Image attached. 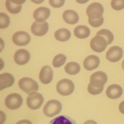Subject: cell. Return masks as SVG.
Listing matches in <instances>:
<instances>
[{
	"mask_svg": "<svg viewBox=\"0 0 124 124\" xmlns=\"http://www.w3.org/2000/svg\"><path fill=\"white\" fill-rule=\"evenodd\" d=\"M44 102V98L40 93L34 92L29 94L26 100L27 105L31 110L39 108Z\"/></svg>",
	"mask_w": 124,
	"mask_h": 124,
	"instance_id": "cell-5",
	"label": "cell"
},
{
	"mask_svg": "<svg viewBox=\"0 0 124 124\" xmlns=\"http://www.w3.org/2000/svg\"><path fill=\"white\" fill-rule=\"evenodd\" d=\"M49 124H76V123L69 116H59L52 120Z\"/></svg>",
	"mask_w": 124,
	"mask_h": 124,
	"instance_id": "cell-22",
	"label": "cell"
},
{
	"mask_svg": "<svg viewBox=\"0 0 124 124\" xmlns=\"http://www.w3.org/2000/svg\"><path fill=\"white\" fill-rule=\"evenodd\" d=\"M30 54L25 49H19L14 54V61L17 64L20 65H24L29 61Z\"/></svg>",
	"mask_w": 124,
	"mask_h": 124,
	"instance_id": "cell-14",
	"label": "cell"
},
{
	"mask_svg": "<svg viewBox=\"0 0 124 124\" xmlns=\"http://www.w3.org/2000/svg\"><path fill=\"white\" fill-rule=\"evenodd\" d=\"M18 86L21 90L26 93L27 94L36 92L39 88L37 82L33 79L27 77L21 79L18 82Z\"/></svg>",
	"mask_w": 124,
	"mask_h": 124,
	"instance_id": "cell-2",
	"label": "cell"
},
{
	"mask_svg": "<svg viewBox=\"0 0 124 124\" xmlns=\"http://www.w3.org/2000/svg\"><path fill=\"white\" fill-rule=\"evenodd\" d=\"M71 37V33L70 30L67 29L62 28L58 29L54 33V38L56 39L61 42H65Z\"/></svg>",
	"mask_w": 124,
	"mask_h": 124,
	"instance_id": "cell-20",
	"label": "cell"
},
{
	"mask_svg": "<svg viewBox=\"0 0 124 124\" xmlns=\"http://www.w3.org/2000/svg\"><path fill=\"white\" fill-rule=\"evenodd\" d=\"M16 124H32V123L29 120H21L16 122Z\"/></svg>",
	"mask_w": 124,
	"mask_h": 124,
	"instance_id": "cell-34",
	"label": "cell"
},
{
	"mask_svg": "<svg viewBox=\"0 0 124 124\" xmlns=\"http://www.w3.org/2000/svg\"><path fill=\"white\" fill-rule=\"evenodd\" d=\"M88 1H89V0H76V1L78 3L82 4L86 3V2H88Z\"/></svg>",
	"mask_w": 124,
	"mask_h": 124,
	"instance_id": "cell-36",
	"label": "cell"
},
{
	"mask_svg": "<svg viewBox=\"0 0 124 124\" xmlns=\"http://www.w3.org/2000/svg\"><path fill=\"white\" fill-rule=\"evenodd\" d=\"M83 124H98L96 122L93 120H88V121H85Z\"/></svg>",
	"mask_w": 124,
	"mask_h": 124,
	"instance_id": "cell-35",
	"label": "cell"
},
{
	"mask_svg": "<svg viewBox=\"0 0 124 124\" xmlns=\"http://www.w3.org/2000/svg\"><path fill=\"white\" fill-rule=\"evenodd\" d=\"M100 64L99 57L96 55H90L84 59L83 62L84 67L88 71H92L97 69Z\"/></svg>",
	"mask_w": 124,
	"mask_h": 124,
	"instance_id": "cell-15",
	"label": "cell"
},
{
	"mask_svg": "<svg viewBox=\"0 0 124 124\" xmlns=\"http://www.w3.org/2000/svg\"><path fill=\"white\" fill-rule=\"evenodd\" d=\"M48 30V24L47 22L39 23L34 21L31 26V33L37 36H42L46 35Z\"/></svg>",
	"mask_w": 124,
	"mask_h": 124,
	"instance_id": "cell-11",
	"label": "cell"
},
{
	"mask_svg": "<svg viewBox=\"0 0 124 124\" xmlns=\"http://www.w3.org/2000/svg\"><path fill=\"white\" fill-rule=\"evenodd\" d=\"M0 124H2L5 121H6V115L4 114L2 111H0Z\"/></svg>",
	"mask_w": 124,
	"mask_h": 124,
	"instance_id": "cell-31",
	"label": "cell"
},
{
	"mask_svg": "<svg viewBox=\"0 0 124 124\" xmlns=\"http://www.w3.org/2000/svg\"><path fill=\"white\" fill-rule=\"evenodd\" d=\"M104 88H98L92 85L90 83H89L88 85V92L90 94L92 95H97L102 93Z\"/></svg>",
	"mask_w": 124,
	"mask_h": 124,
	"instance_id": "cell-28",
	"label": "cell"
},
{
	"mask_svg": "<svg viewBox=\"0 0 124 124\" xmlns=\"http://www.w3.org/2000/svg\"><path fill=\"white\" fill-rule=\"evenodd\" d=\"M23 99L20 94L18 93H12L6 97L5 105L10 110H16L23 104Z\"/></svg>",
	"mask_w": 124,
	"mask_h": 124,
	"instance_id": "cell-6",
	"label": "cell"
},
{
	"mask_svg": "<svg viewBox=\"0 0 124 124\" xmlns=\"http://www.w3.org/2000/svg\"><path fill=\"white\" fill-rule=\"evenodd\" d=\"M107 45V40L100 35H96L90 41L91 48L97 53H101L104 52Z\"/></svg>",
	"mask_w": 124,
	"mask_h": 124,
	"instance_id": "cell-8",
	"label": "cell"
},
{
	"mask_svg": "<svg viewBox=\"0 0 124 124\" xmlns=\"http://www.w3.org/2000/svg\"><path fill=\"white\" fill-rule=\"evenodd\" d=\"M10 24V18L4 13H0V29H6Z\"/></svg>",
	"mask_w": 124,
	"mask_h": 124,
	"instance_id": "cell-26",
	"label": "cell"
},
{
	"mask_svg": "<svg viewBox=\"0 0 124 124\" xmlns=\"http://www.w3.org/2000/svg\"><path fill=\"white\" fill-rule=\"evenodd\" d=\"M13 43L18 46H24L30 42V36L28 33L19 31L15 33L12 36Z\"/></svg>",
	"mask_w": 124,
	"mask_h": 124,
	"instance_id": "cell-10",
	"label": "cell"
},
{
	"mask_svg": "<svg viewBox=\"0 0 124 124\" xmlns=\"http://www.w3.org/2000/svg\"><path fill=\"white\" fill-rule=\"evenodd\" d=\"M15 81L13 75L8 73H4L0 75V90L10 87Z\"/></svg>",
	"mask_w": 124,
	"mask_h": 124,
	"instance_id": "cell-18",
	"label": "cell"
},
{
	"mask_svg": "<svg viewBox=\"0 0 124 124\" xmlns=\"http://www.w3.org/2000/svg\"><path fill=\"white\" fill-rule=\"evenodd\" d=\"M88 21L91 26L93 27H100L101 25H102L104 19V18L102 16L101 18L96 19H92L90 18H88Z\"/></svg>",
	"mask_w": 124,
	"mask_h": 124,
	"instance_id": "cell-29",
	"label": "cell"
},
{
	"mask_svg": "<svg viewBox=\"0 0 124 124\" xmlns=\"http://www.w3.org/2000/svg\"><path fill=\"white\" fill-rule=\"evenodd\" d=\"M123 90L119 85L112 84L108 87L106 90V95L108 98L116 99L122 96Z\"/></svg>",
	"mask_w": 124,
	"mask_h": 124,
	"instance_id": "cell-16",
	"label": "cell"
},
{
	"mask_svg": "<svg viewBox=\"0 0 124 124\" xmlns=\"http://www.w3.org/2000/svg\"><path fill=\"white\" fill-rule=\"evenodd\" d=\"M53 73L52 69L48 65L42 67L39 73V80L44 84H48L50 83L53 79Z\"/></svg>",
	"mask_w": 124,
	"mask_h": 124,
	"instance_id": "cell-12",
	"label": "cell"
},
{
	"mask_svg": "<svg viewBox=\"0 0 124 124\" xmlns=\"http://www.w3.org/2000/svg\"><path fill=\"white\" fill-rule=\"evenodd\" d=\"M104 11V7L99 2H93L87 7L86 13L88 18L96 19L102 16Z\"/></svg>",
	"mask_w": 124,
	"mask_h": 124,
	"instance_id": "cell-4",
	"label": "cell"
},
{
	"mask_svg": "<svg viewBox=\"0 0 124 124\" xmlns=\"http://www.w3.org/2000/svg\"><path fill=\"white\" fill-rule=\"evenodd\" d=\"M123 56V50L119 46H113L109 48L106 53V59L111 62H116L121 60Z\"/></svg>",
	"mask_w": 124,
	"mask_h": 124,
	"instance_id": "cell-9",
	"label": "cell"
},
{
	"mask_svg": "<svg viewBox=\"0 0 124 124\" xmlns=\"http://www.w3.org/2000/svg\"><path fill=\"white\" fill-rule=\"evenodd\" d=\"M44 0H31V2H33L35 4H41L44 2Z\"/></svg>",
	"mask_w": 124,
	"mask_h": 124,
	"instance_id": "cell-37",
	"label": "cell"
},
{
	"mask_svg": "<svg viewBox=\"0 0 124 124\" xmlns=\"http://www.w3.org/2000/svg\"><path fill=\"white\" fill-rule=\"evenodd\" d=\"M65 71L70 75H75L81 70L79 64L76 62H70L65 65L64 67Z\"/></svg>",
	"mask_w": 124,
	"mask_h": 124,
	"instance_id": "cell-21",
	"label": "cell"
},
{
	"mask_svg": "<svg viewBox=\"0 0 124 124\" xmlns=\"http://www.w3.org/2000/svg\"><path fill=\"white\" fill-rule=\"evenodd\" d=\"M62 110V104L59 101L52 99L47 102L43 108V113L46 116L52 117L58 115Z\"/></svg>",
	"mask_w": 124,
	"mask_h": 124,
	"instance_id": "cell-1",
	"label": "cell"
},
{
	"mask_svg": "<svg viewBox=\"0 0 124 124\" xmlns=\"http://www.w3.org/2000/svg\"><path fill=\"white\" fill-rule=\"evenodd\" d=\"M74 35L79 39H85L90 35V30L85 25H78L74 30Z\"/></svg>",
	"mask_w": 124,
	"mask_h": 124,
	"instance_id": "cell-19",
	"label": "cell"
},
{
	"mask_svg": "<svg viewBox=\"0 0 124 124\" xmlns=\"http://www.w3.org/2000/svg\"><path fill=\"white\" fill-rule=\"evenodd\" d=\"M65 3V0H49V4L54 8H60Z\"/></svg>",
	"mask_w": 124,
	"mask_h": 124,
	"instance_id": "cell-30",
	"label": "cell"
},
{
	"mask_svg": "<svg viewBox=\"0 0 124 124\" xmlns=\"http://www.w3.org/2000/svg\"><path fill=\"white\" fill-rule=\"evenodd\" d=\"M122 69L124 70V60L123 61V62H122Z\"/></svg>",
	"mask_w": 124,
	"mask_h": 124,
	"instance_id": "cell-38",
	"label": "cell"
},
{
	"mask_svg": "<svg viewBox=\"0 0 124 124\" xmlns=\"http://www.w3.org/2000/svg\"><path fill=\"white\" fill-rule=\"evenodd\" d=\"M119 110L121 113L124 115V101L120 103L119 105Z\"/></svg>",
	"mask_w": 124,
	"mask_h": 124,
	"instance_id": "cell-32",
	"label": "cell"
},
{
	"mask_svg": "<svg viewBox=\"0 0 124 124\" xmlns=\"http://www.w3.org/2000/svg\"><path fill=\"white\" fill-rule=\"evenodd\" d=\"M111 7L115 10H121L124 8V0H111Z\"/></svg>",
	"mask_w": 124,
	"mask_h": 124,
	"instance_id": "cell-27",
	"label": "cell"
},
{
	"mask_svg": "<svg viewBox=\"0 0 124 124\" xmlns=\"http://www.w3.org/2000/svg\"><path fill=\"white\" fill-rule=\"evenodd\" d=\"M75 85L73 81L68 79H63L56 84V91L59 94L64 96H69L73 92Z\"/></svg>",
	"mask_w": 124,
	"mask_h": 124,
	"instance_id": "cell-3",
	"label": "cell"
},
{
	"mask_svg": "<svg viewBox=\"0 0 124 124\" xmlns=\"http://www.w3.org/2000/svg\"><path fill=\"white\" fill-rule=\"evenodd\" d=\"M67 57L65 55L63 54H58L56 56H55L53 59V62L52 64L54 67L58 68L61 67L62 65H64L65 64V61H66Z\"/></svg>",
	"mask_w": 124,
	"mask_h": 124,
	"instance_id": "cell-25",
	"label": "cell"
},
{
	"mask_svg": "<svg viewBox=\"0 0 124 124\" xmlns=\"http://www.w3.org/2000/svg\"><path fill=\"white\" fill-rule=\"evenodd\" d=\"M50 15V10L46 7H40L33 12V18L36 21L43 23L47 20Z\"/></svg>",
	"mask_w": 124,
	"mask_h": 124,
	"instance_id": "cell-13",
	"label": "cell"
},
{
	"mask_svg": "<svg viewBox=\"0 0 124 124\" xmlns=\"http://www.w3.org/2000/svg\"><path fill=\"white\" fill-rule=\"evenodd\" d=\"M6 6L7 10L12 14H17L22 8L21 5H18L12 2L10 0H6Z\"/></svg>",
	"mask_w": 124,
	"mask_h": 124,
	"instance_id": "cell-23",
	"label": "cell"
},
{
	"mask_svg": "<svg viewBox=\"0 0 124 124\" xmlns=\"http://www.w3.org/2000/svg\"><path fill=\"white\" fill-rule=\"evenodd\" d=\"M13 3H15L16 4L18 5H22L23 4H24L25 2V1L26 0H10Z\"/></svg>",
	"mask_w": 124,
	"mask_h": 124,
	"instance_id": "cell-33",
	"label": "cell"
},
{
	"mask_svg": "<svg viewBox=\"0 0 124 124\" xmlns=\"http://www.w3.org/2000/svg\"><path fill=\"white\" fill-rule=\"evenodd\" d=\"M96 35H100V36H103L107 40L108 45L110 44L114 39L113 34L111 33V31L107 30V29H102V30H100L97 32Z\"/></svg>",
	"mask_w": 124,
	"mask_h": 124,
	"instance_id": "cell-24",
	"label": "cell"
},
{
	"mask_svg": "<svg viewBox=\"0 0 124 124\" xmlns=\"http://www.w3.org/2000/svg\"><path fill=\"white\" fill-rule=\"evenodd\" d=\"M62 18L64 21L69 24H75L79 21V15L77 12L73 10H67L62 14Z\"/></svg>",
	"mask_w": 124,
	"mask_h": 124,
	"instance_id": "cell-17",
	"label": "cell"
},
{
	"mask_svg": "<svg viewBox=\"0 0 124 124\" xmlns=\"http://www.w3.org/2000/svg\"><path fill=\"white\" fill-rule=\"evenodd\" d=\"M107 76L103 71H99L92 74L90 79V83L93 86L98 88H104L107 82Z\"/></svg>",
	"mask_w": 124,
	"mask_h": 124,
	"instance_id": "cell-7",
	"label": "cell"
}]
</instances>
